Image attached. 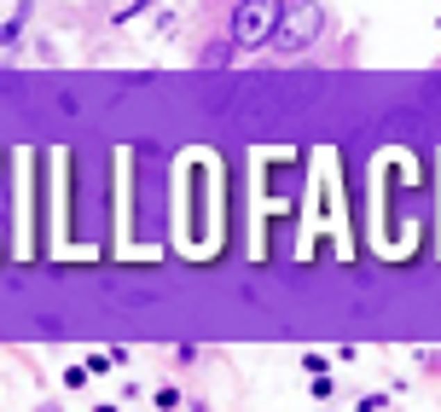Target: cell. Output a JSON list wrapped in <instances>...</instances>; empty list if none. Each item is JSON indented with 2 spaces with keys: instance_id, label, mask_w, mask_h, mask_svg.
I'll use <instances>...</instances> for the list:
<instances>
[{
  "instance_id": "cell-1",
  "label": "cell",
  "mask_w": 441,
  "mask_h": 412,
  "mask_svg": "<svg viewBox=\"0 0 441 412\" xmlns=\"http://www.w3.org/2000/svg\"><path fill=\"white\" fill-rule=\"evenodd\" d=\"M279 0H244L233 12V47H267L273 29H279Z\"/></svg>"
},
{
  "instance_id": "cell-2",
  "label": "cell",
  "mask_w": 441,
  "mask_h": 412,
  "mask_svg": "<svg viewBox=\"0 0 441 412\" xmlns=\"http://www.w3.org/2000/svg\"><path fill=\"white\" fill-rule=\"evenodd\" d=\"M319 29H325V12H319V6H290V12H279L273 47H279V53H297V47L319 41Z\"/></svg>"
},
{
  "instance_id": "cell-3",
  "label": "cell",
  "mask_w": 441,
  "mask_h": 412,
  "mask_svg": "<svg viewBox=\"0 0 441 412\" xmlns=\"http://www.w3.org/2000/svg\"><path fill=\"white\" fill-rule=\"evenodd\" d=\"M24 18H29V6H18V12H12L6 24H0V47H12V41H18V29H24Z\"/></svg>"
}]
</instances>
